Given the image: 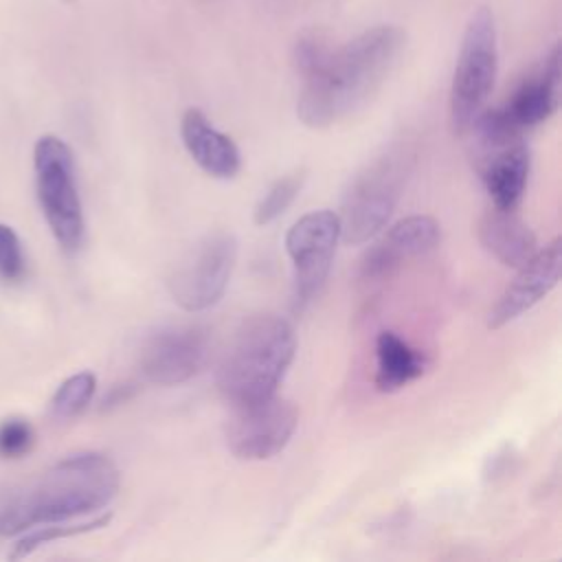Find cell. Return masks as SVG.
I'll use <instances>...</instances> for the list:
<instances>
[{"label":"cell","instance_id":"12","mask_svg":"<svg viewBox=\"0 0 562 562\" xmlns=\"http://www.w3.org/2000/svg\"><path fill=\"white\" fill-rule=\"evenodd\" d=\"M441 241V226L430 215H408L395 222L389 233L373 244L362 261L360 277L367 283H380L389 279L404 259L419 257L437 248Z\"/></svg>","mask_w":562,"mask_h":562},{"label":"cell","instance_id":"9","mask_svg":"<svg viewBox=\"0 0 562 562\" xmlns=\"http://www.w3.org/2000/svg\"><path fill=\"white\" fill-rule=\"evenodd\" d=\"M296 424V406L274 393L266 400L233 406L226 424V446L237 459L266 461L290 443Z\"/></svg>","mask_w":562,"mask_h":562},{"label":"cell","instance_id":"23","mask_svg":"<svg viewBox=\"0 0 562 562\" xmlns=\"http://www.w3.org/2000/svg\"><path fill=\"white\" fill-rule=\"evenodd\" d=\"M132 395V384H123V386H114L112 389V393L108 395V400H105V404H110V406H114V404H121V402H125L127 397Z\"/></svg>","mask_w":562,"mask_h":562},{"label":"cell","instance_id":"10","mask_svg":"<svg viewBox=\"0 0 562 562\" xmlns=\"http://www.w3.org/2000/svg\"><path fill=\"white\" fill-rule=\"evenodd\" d=\"M209 353V334L200 325H165L140 347V373L158 386H178L191 380Z\"/></svg>","mask_w":562,"mask_h":562},{"label":"cell","instance_id":"17","mask_svg":"<svg viewBox=\"0 0 562 562\" xmlns=\"http://www.w3.org/2000/svg\"><path fill=\"white\" fill-rule=\"evenodd\" d=\"M424 356L395 331H380L375 338V389L395 393L424 373Z\"/></svg>","mask_w":562,"mask_h":562},{"label":"cell","instance_id":"1","mask_svg":"<svg viewBox=\"0 0 562 562\" xmlns=\"http://www.w3.org/2000/svg\"><path fill=\"white\" fill-rule=\"evenodd\" d=\"M119 487L121 474L108 454H68L33 481L0 485V538L94 514L110 505Z\"/></svg>","mask_w":562,"mask_h":562},{"label":"cell","instance_id":"11","mask_svg":"<svg viewBox=\"0 0 562 562\" xmlns=\"http://www.w3.org/2000/svg\"><path fill=\"white\" fill-rule=\"evenodd\" d=\"M562 268V239H551L544 248H538L522 266L514 281L503 290L498 301L487 314V327L501 329L520 318L533 305H538L560 281Z\"/></svg>","mask_w":562,"mask_h":562},{"label":"cell","instance_id":"18","mask_svg":"<svg viewBox=\"0 0 562 562\" xmlns=\"http://www.w3.org/2000/svg\"><path fill=\"white\" fill-rule=\"evenodd\" d=\"M305 184V171L296 169L292 173H285L281 178H277L268 191L259 198V202L255 204L252 211V220L257 226H268L274 220H279L290 206L292 202L299 198L301 189Z\"/></svg>","mask_w":562,"mask_h":562},{"label":"cell","instance_id":"21","mask_svg":"<svg viewBox=\"0 0 562 562\" xmlns=\"http://www.w3.org/2000/svg\"><path fill=\"white\" fill-rule=\"evenodd\" d=\"M26 274V259L18 233L0 222V281L18 283Z\"/></svg>","mask_w":562,"mask_h":562},{"label":"cell","instance_id":"19","mask_svg":"<svg viewBox=\"0 0 562 562\" xmlns=\"http://www.w3.org/2000/svg\"><path fill=\"white\" fill-rule=\"evenodd\" d=\"M110 514H103V516H97V518H90V520H83V522H50V525H37L33 529L26 531V536H22L15 544H13V551L9 553L11 560H20V558H26L29 553H33L37 547L42 544H48L53 540H59V538H68V536H77V533H86V531H94V529H101V527H108L110 522Z\"/></svg>","mask_w":562,"mask_h":562},{"label":"cell","instance_id":"2","mask_svg":"<svg viewBox=\"0 0 562 562\" xmlns=\"http://www.w3.org/2000/svg\"><path fill=\"white\" fill-rule=\"evenodd\" d=\"M404 40L400 26L380 24L331 50L314 72L303 77L296 101L301 123L314 130L329 127L371 101L393 70Z\"/></svg>","mask_w":562,"mask_h":562},{"label":"cell","instance_id":"8","mask_svg":"<svg viewBox=\"0 0 562 562\" xmlns=\"http://www.w3.org/2000/svg\"><path fill=\"white\" fill-rule=\"evenodd\" d=\"M338 239L340 220L329 209L310 211L288 228L285 252L292 261L296 310H305L325 285Z\"/></svg>","mask_w":562,"mask_h":562},{"label":"cell","instance_id":"7","mask_svg":"<svg viewBox=\"0 0 562 562\" xmlns=\"http://www.w3.org/2000/svg\"><path fill=\"white\" fill-rule=\"evenodd\" d=\"M237 261V239L213 233L191 246L173 266L167 288L184 312H204L224 296Z\"/></svg>","mask_w":562,"mask_h":562},{"label":"cell","instance_id":"5","mask_svg":"<svg viewBox=\"0 0 562 562\" xmlns=\"http://www.w3.org/2000/svg\"><path fill=\"white\" fill-rule=\"evenodd\" d=\"M498 68V44L494 15L487 7H479L463 31L450 97L448 114L454 134L470 132L472 121L483 110L496 79Z\"/></svg>","mask_w":562,"mask_h":562},{"label":"cell","instance_id":"20","mask_svg":"<svg viewBox=\"0 0 562 562\" xmlns=\"http://www.w3.org/2000/svg\"><path fill=\"white\" fill-rule=\"evenodd\" d=\"M97 391V378L92 371H79L66 378L50 400V413L57 419H72L88 408Z\"/></svg>","mask_w":562,"mask_h":562},{"label":"cell","instance_id":"4","mask_svg":"<svg viewBox=\"0 0 562 562\" xmlns=\"http://www.w3.org/2000/svg\"><path fill=\"white\" fill-rule=\"evenodd\" d=\"M413 158V149L395 145L353 176L338 215L340 237L347 244H364L386 226L404 191Z\"/></svg>","mask_w":562,"mask_h":562},{"label":"cell","instance_id":"16","mask_svg":"<svg viewBox=\"0 0 562 562\" xmlns=\"http://www.w3.org/2000/svg\"><path fill=\"white\" fill-rule=\"evenodd\" d=\"M479 239L490 255L512 268L522 266L538 250V239L529 224L516 211L494 206L479 220Z\"/></svg>","mask_w":562,"mask_h":562},{"label":"cell","instance_id":"14","mask_svg":"<svg viewBox=\"0 0 562 562\" xmlns=\"http://www.w3.org/2000/svg\"><path fill=\"white\" fill-rule=\"evenodd\" d=\"M531 169L529 147L518 140L487 151L481 162V180L494 209L516 211L527 191Z\"/></svg>","mask_w":562,"mask_h":562},{"label":"cell","instance_id":"3","mask_svg":"<svg viewBox=\"0 0 562 562\" xmlns=\"http://www.w3.org/2000/svg\"><path fill=\"white\" fill-rule=\"evenodd\" d=\"M296 353L294 327L277 314H257L239 325L217 369V389L231 406L277 393Z\"/></svg>","mask_w":562,"mask_h":562},{"label":"cell","instance_id":"22","mask_svg":"<svg viewBox=\"0 0 562 562\" xmlns=\"http://www.w3.org/2000/svg\"><path fill=\"white\" fill-rule=\"evenodd\" d=\"M35 441V430L24 417H7L0 422V459L24 457Z\"/></svg>","mask_w":562,"mask_h":562},{"label":"cell","instance_id":"6","mask_svg":"<svg viewBox=\"0 0 562 562\" xmlns=\"http://www.w3.org/2000/svg\"><path fill=\"white\" fill-rule=\"evenodd\" d=\"M33 167L37 200L50 233L64 250H79L86 237V220L72 149L59 136L46 134L33 147Z\"/></svg>","mask_w":562,"mask_h":562},{"label":"cell","instance_id":"15","mask_svg":"<svg viewBox=\"0 0 562 562\" xmlns=\"http://www.w3.org/2000/svg\"><path fill=\"white\" fill-rule=\"evenodd\" d=\"M560 92V46H553L544 59L542 72L525 79L503 108L507 119L525 134L544 123L558 108Z\"/></svg>","mask_w":562,"mask_h":562},{"label":"cell","instance_id":"13","mask_svg":"<svg viewBox=\"0 0 562 562\" xmlns=\"http://www.w3.org/2000/svg\"><path fill=\"white\" fill-rule=\"evenodd\" d=\"M180 138L193 162L217 180L235 178L241 169V154L235 140L220 132L198 108H189L180 119Z\"/></svg>","mask_w":562,"mask_h":562}]
</instances>
